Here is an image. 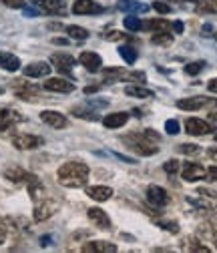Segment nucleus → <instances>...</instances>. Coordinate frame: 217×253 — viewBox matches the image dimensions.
<instances>
[{
    "label": "nucleus",
    "instance_id": "14",
    "mask_svg": "<svg viewBox=\"0 0 217 253\" xmlns=\"http://www.w3.org/2000/svg\"><path fill=\"white\" fill-rule=\"evenodd\" d=\"M50 71H52V67L48 65V62H30V65H26L24 69H22V73H24V77H28V79H41V77H48L50 75Z\"/></svg>",
    "mask_w": 217,
    "mask_h": 253
},
{
    "label": "nucleus",
    "instance_id": "16",
    "mask_svg": "<svg viewBox=\"0 0 217 253\" xmlns=\"http://www.w3.org/2000/svg\"><path fill=\"white\" fill-rule=\"evenodd\" d=\"M22 121V115L14 109H2L0 111V131H8L14 125Z\"/></svg>",
    "mask_w": 217,
    "mask_h": 253
},
{
    "label": "nucleus",
    "instance_id": "40",
    "mask_svg": "<svg viewBox=\"0 0 217 253\" xmlns=\"http://www.w3.org/2000/svg\"><path fill=\"white\" fill-rule=\"evenodd\" d=\"M183 155H197L199 153V147L197 145H191V143H185V145H179L177 147Z\"/></svg>",
    "mask_w": 217,
    "mask_h": 253
},
{
    "label": "nucleus",
    "instance_id": "21",
    "mask_svg": "<svg viewBox=\"0 0 217 253\" xmlns=\"http://www.w3.org/2000/svg\"><path fill=\"white\" fill-rule=\"evenodd\" d=\"M35 2L48 14H65L67 10L65 0H35Z\"/></svg>",
    "mask_w": 217,
    "mask_h": 253
},
{
    "label": "nucleus",
    "instance_id": "5",
    "mask_svg": "<svg viewBox=\"0 0 217 253\" xmlns=\"http://www.w3.org/2000/svg\"><path fill=\"white\" fill-rule=\"evenodd\" d=\"M50 62H52V67L58 73H63V75H67V77L73 79V67H75V62H77L75 56H71L67 52H56V54L50 56Z\"/></svg>",
    "mask_w": 217,
    "mask_h": 253
},
{
    "label": "nucleus",
    "instance_id": "8",
    "mask_svg": "<svg viewBox=\"0 0 217 253\" xmlns=\"http://www.w3.org/2000/svg\"><path fill=\"white\" fill-rule=\"evenodd\" d=\"M169 193L165 191L163 187H159V185H149L147 187V201L153 205V207H157V209H161V207H165L167 203H169Z\"/></svg>",
    "mask_w": 217,
    "mask_h": 253
},
{
    "label": "nucleus",
    "instance_id": "37",
    "mask_svg": "<svg viewBox=\"0 0 217 253\" xmlns=\"http://www.w3.org/2000/svg\"><path fill=\"white\" fill-rule=\"evenodd\" d=\"M151 8H153L155 12H159V14H169V12H171V6H169L167 2H163V0H155V2L151 4Z\"/></svg>",
    "mask_w": 217,
    "mask_h": 253
},
{
    "label": "nucleus",
    "instance_id": "48",
    "mask_svg": "<svg viewBox=\"0 0 217 253\" xmlns=\"http://www.w3.org/2000/svg\"><path fill=\"white\" fill-rule=\"evenodd\" d=\"M207 157H209L213 163H217V147H209L207 149Z\"/></svg>",
    "mask_w": 217,
    "mask_h": 253
},
{
    "label": "nucleus",
    "instance_id": "33",
    "mask_svg": "<svg viewBox=\"0 0 217 253\" xmlns=\"http://www.w3.org/2000/svg\"><path fill=\"white\" fill-rule=\"evenodd\" d=\"M203 69H205V60H195V62H189V65L185 67V75H189V77H197Z\"/></svg>",
    "mask_w": 217,
    "mask_h": 253
},
{
    "label": "nucleus",
    "instance_id": "39",
    "mask_svg": "<svg viewBox=\"0 0 217 253\" xmlns=\"http://www.w3.org/2000/svg\"><path fill=\"white\" fill-rule=\"evenodd\" d=\"M0 6H6V8H24L26 2H24V0H0Z\"/></svg>",
    "mask_w": 217,
    "mask_h": 253
},
{
    "label": "nucleus",
    "instance_id": "35",
    "mask_svg": "<svg viewBox=\"0 0 217 253\" xmlns=\"http://www.w3.org/2000/svg\"><path fill=\"white\" fill-rule=\"evenodd\" d=\"M119 8L121 10H147V6H143V4H137V2H133V0H121V4H119Z\"/></svg>",
    "mask_w": 217,
    "mask_h": 253
},
{
    "label": "nucleus",
    "instance_id": "53",
    "mask_svg": "<svg viewBox=\"0 0 217 253\" xmlns=\"http://www.w3.org/2000/svg\"><path fill=\"white\" fill-rule=\"evenodd\" d=\"M48 241H50V237H41V245H43V247H46Z\"/></svg>",
    "mask_w": 217,
    "mask_h": 253
},
{
    "label": "nucleus",
    "instance_id": "26",
    "mask_svg": "<svg viewBox=\"0 0 217 253\" xmlns=\"http://www.w3.org/2000/svg\"><path fill=\"white\" fill-rule=\"evenodd\" d=\"M125 94L127 97H135V99H153L155 92L145 88V86H139V84H131L125 88Z\"/></svg>",
    "mask_w": 217,
    "mask_h": 253
},
{
    "label": "nucleus",
    "instance_id": "3",
    "mask_svg": "<svg viewBox=\"0 0 217 253\" xmlns=\"http://www.w3.org/2000/svg\"><path fill=\"white\" fill-rule=\"evenodd\" d=\"M185 131H187V135H193V137H203V135H211L215 129H213L211 123H207L203 119L189 117L185 121Z\"/></svg>",
    "mask_w": 217,
    "mask_h": 253
},
{
    "label": "nucleus",
    "instance_id": "46",
    "mask_svg": "<svg viewBox=\"0 0 217 253\" xmlns=\"http://www.w3.org/2000/svg\"><path fill=\"white\" fill-rule=\"evenodd\" d=\"M171 28H173L175 35H181L183 33V22L181 20H175V22H171Z\"/></svg>",
    "mask_w": 217,
    "mask_h": 253
},
{
    "label": "nucleus",
    "instance_id": "19",
    "mask_svg": "<svg viewBox=\"0 0 217 253\" xmlns=\"http://www.w3.org/2000/svg\"><path fill=\"white\" fill-rule=\"evenodd\" d=\"M85 253H117V245L109 243V241H88L83 245Z\"/></svg>",
    "mask_w": 217,
    "mask_h": 253
},
{
    "label": "nucleus",
    "instance_id": "47",
    "mask_svg": "<svg viewBox=\"0 0 217 253\" xmlns=\"http://www.w3.org/2000/svg\"><path fill=\"white\" fill-rule=\"evenodd\" d=\"M6 241V227H4V221L0 219V245Z\"/></svg>",
    "mask_w": 217,
    "mask_h": 253
},
{
    "label": "nucleus",
    "instance_id": "55",
    "mask_svg": "<svg viewBox=\"0 0 217 253\" xmlns=\"http://www.w3.org/2000/svg\"><path fill=\"white\" fill-rule=\"evenodd\" d=\"M215 39H217V33H215Z\"/></svg>",
    "mask_w": 217,
    "mask_h": 253
},
{
    "label": "nucleus",
    "instance_id": "22",
    "mask_svg": "<svg viewBox=\"0 0 217 253\" xmlns=\"http://www.w3.org/2000/svg\"><path fill=\"white\" fill-rule=\"evenodd\" d=\"M0 69H4L8 73H14L20 69V58L12 52H6V50H0Z\"/></svg>",
    "mask_w": 217,
    "mask_h": 253
},
{
    "label": "nucleus",
    "instance_id": "36",
    "mask_svg": "<svg viewBox=\"0 0 217 253\" xmlns=\"http://www.w3.org/2000/svg\"><path fill=\"white\" fill-rule=\"evenodd\" d=\"M73 113H75L77 117H81V119H87V121H97V119H99L95 111H85V109H81V107L73 109Z\"/></svg>",
    "mask_w": 217,
    "mask_h": 253
},
{
    "label": "nucleus",
    "instance_id": "43",
    "mask_svg": "<svg viewBox=\"0 0 217 253\" xmlns=\"http://www.w3.org/2000/svg\"><path fill=\"white\" fill-rule=\"evenodd\" d=\"M205 179H207V181H213V183H217V165H213V167L205 169Z\"/></svg>",
    "mask_w": 217,
    "mask_h": 253
},
{
    "label": "nucleus",
    "instance_id": "6",
    "mask_svg": "<svg viewBox=\"0 0 217 253\" xmlns=\"http://www.w3.org/2000/svg\"><path fill=\"white\" fill-rule=\"evenodd\" d=\"M41 145H43V139L37 137V135L20 133V135L12 137V147L18 149V151H33V149H39Z\"/></svg>",
    "mask_w": 217,
    "mask_h": 253
},
{
    "label": "nucleus",
    "instance_id": "11",
    "mask_svg": "<svg viewBox=\"0 0 217 253\" xmlns=\"http://www.w3.org/2000/svg\"><path fill=\"white\" fill-rule=\"evenodd\" d=\"M181 177H183V181H187V183L201 181V179H205V167L199 165V163H185L183 171H181Z\"/></svg>",
    "mask_w": 217,
    "mask_h": 253
},
{
    "label": "nucleus",
    "instance_id": "10",
    "mask_svg": "<svg viewBox=\"0 0 217 253\" xmlns=\"http://www.w3.org/2000/svg\"><path fill=\"white\" fill-rule=\"evenodd\" d=\"M79 62H81V65H83L88 73H99L101 67H103V58H101L97 52H92V50H85V52H81Z\"/></svg>",
    "mask_w": 217,
    "mask_h": 253
},
{
    "label": "nucleus",
    "instance_id": "28",
    "mask_svg": "<svg viewBox=\"0 0 217 253\" xmlns=\"http://www.w3.org/2000/svg\"><path fill=\"white\" fill-rule=\"evenodd\" d=\"M183 249L185 251H199V253H207V251H211L207 245H203L197 237H187L183 241Z\"/></svg>",
    "mask_w": 217,
    "mask_h": 253
},
{
    "label": "nucleus",
    "instance_id": "13",
    "mask_svg": "<svg viewBox=\"0 0 217 253\" xmlns=\"http://www.w3.org/2000/svg\"><path fill=\"white\" fill-rule=\"evenodd\" d=\"M41 121L48 126H52V129H65V126L69 125L67 117L63 113H58V111H43L41 113Z\"/></svg>",
    "mask_w": 217,
    "mask_h": 253
},
{
    "label": "nucleus",
    "instance_id": "31",
    "mask_svg": "<svg viewBox=\"0 0 217 253\" xmlns=\"http://www.w3.org/2000/svg\"><path fill=\"white\" fill-rule=\"evenodd\" d=\"M123 24H125V28H127V30H131V33H139V30L143 28L141 18H139V16H135V14H129L125 20H123Z\"/></svg>",
    "mask_w": 217,
    "mask_h": 253
},
{
    "label": "nucleus",
    "instance_id": "51",
    "mask_svg": "<svg viewBox=\"0 0 217 253\" xmlns=\"http://www.w3.org/2000/svg\"><path fill=\"white\" fill-rule=\"evenodd\" d=\"M52 42H54V44H67L69 41H67V39H52Z\"/></svg>",
    "mask_w": 217,
    "mask_h": 253
},
{
    "label": "nucleus",
    "instance_id": "25",
    "mask_svg": "<svg viewBox=\"0 0 217 253\" xmlns=\"http://www.w3.org/2000/svg\"><path fill=\"white\" fill-rule=\"evenodd\" d=\"M141 30H151V33H161V30H169L171 33V22L165 20V18H151V20H145L143 22V28Z\"/></svg>",
    "mask_w": 217,
    "mask_h": 253
},
{
    "label": "nucleus",
    "instance_id": "20",
    "mask_svg": "<svg viewBox=\"0 0 217 253\" xmlns=\"http://www.w3.org/2000/svg\"><path fill=\"white\" fill-rule=\"evenodd\" d=\"M199 237L203 241H211L217 245V219H211V221H205V223L199 225Z\"/></svg>",
    "mask_w": 217,
    "mask_h": 253
},
{
    "label": "nucleus",
    "instance_id": "44",
    "mask_svg": "<svg viewBox=\"0 0 217 253\" xmlns=\"http://www.w3.org/2000/svg\"><path fill=\"white\" fill-rule=\"evenodd\" d=\"M125 77H127V75H125ZM127 79H129V81H139V83H145V81H147L145 73H137V71H135V73H131Z\"/></svg>",
    "mask_w": 217,
    "mask_h": 253
},
{
    "label": "nucleus",
    "instance_id": "18",
    "mask_svg": "<svg viewBox=\"0 0 217 253\" xmlns=\"http://www.w3.org/2000/svg\"><path fill=\"white\" fill-rule=\"evenodd\" d=\"M87 195L92 199V201H109L113 197V189L107 187V185H92V187H87Z\"/></svg>",
    "mask_w": 217,
    "mask_h": 253
},
{
    "label": "nucleus",
    "instance_id": "29",
    "mask_svg": "<svg viewBox=\"0 0 217 253\" xmlns=\"http://www.w3.org/2000/svg\"><path fill=\"white\" fill-rule=\"evenodd\" d=\"M65 30H67V35H69L71 39H75V41H85V39H88V30L83 28V26L71 24V26H67Z\"/></svg>",
    "mask_w": 217,
    "mask_h": 253
},
{
    "label": "nucleus",
    "instance_id": "23",
    "mask_svg": "<svg viewBox=\"0 0 217 253\" xmlns=\"http://www.w3.org/2000/svg\"><path fill=\"white\" fill-rule=\"evenodd\" d=\"M4 177H6L8 181H12V183H22V185H26L35 175L28 173V171H24V169H20V167H8V169L4 171Z\"/></svg>",
    "mask_w": 217,
    "mask_h": 253
},
{
    "label": "nucleus",
    "instance_id": "32",
    "mask_svg": "<svg viewBox=\"0 0 217 253\" xmlns=\"http://www.w3.org/2000/svg\"><path fill=\"white\" fill-rule=\"evenodd\" d=\"M151 41H153V44H171L173 37H171L169 30H161V33H153Z\"/></svg>",
    "mask_w": 217,
    "mask_h": 253
},
{
    "label": "nucleus",
    "instance_id": "56",
    "mask_svg": "<svg viewBox=\"0 0 217 253\" xmlns=\"http://www.w3.org/2000/svg\"><path fill=\"white\" fill-rule=\"evenodd\" d=\"M215 141H217V135H215Z\"/></svg>",
    "mask_w": 217,
    "mask_h": 253
},
{
    "label": "nucleus",
    "instance_id": "54",
    "mask_svg": "<svg viewBox=\"0 0 217 253\" xmlns=\"http://www.w3.org/2000/svg\"><path fill=\"white\" fill-rule=\"evenodd\" d=\"M2 92H4V88H2V86H0V94H2Z\"/></svg>",
    "mask_w": 217,
    "mask_h": 253
},
{
    "label": "nucleus",
    "instance_id": "4",
    "mask_svg": "<svg viewBox=\"0 0 217 253\" xmlns=\"http://www.w3.org/2000/svg\"><path fill=\"white\" fill-rule=\"evenodd\" d=\"M205 107H217V99H209V97H191V99H179L177 101V109L181 111H199Z\"/></svg>",
    "mask_w": 217,
    "mask_h": 253
},
{
    "label": "nucleus",
    "instance_id": "2",
    "mask_svg": "<svg viewBox=\"0 0 217 253\" xmlns=\"http://www.w3.org/2000/svg\"><path fill=\"white\" fill-rule=\"evenodd\" d=\"M123 143L127 145V149H131L133 153H137L141 157H151V155H157L159 153V147L155 145V141H151L145 135V131L125 135V137H123Z\"/></svg>",
    "mask_w": 217,
    "mask_h": 253
},
{
    "label": "nucleus",
    "instance_id": "41",
    "mask_svg": "<svg viewBox=\"0 0 217 253\" xmlns=\"http://www.w3.org/2000/svg\"><path fill=\"white\" fill-rule=\"evenodd\" d=\"M163 169H165V173H167V175H175V173L179 171V161H175V159H169V161H165Z\"/></svg>",
    "mask_w": 217,
    "mask_h": 253
},
{
    "label": "nucleus",
    "instance_id": "27",
    "mask_svg": "<svg viewBox=\"0 0 217 253\" xmlns=\"http://www.w3.org/2000/svg\"><path fill=\"white\" fill-rule=\"evenodd\" d=\"M103 77H105V83L113 84V83H117V81H121V79H125V71L119 69V67H107V69L103 71Z\"/></svg>",
    "mask_w": 217,
    "mask_h": 253
},
{
    "label": "nucleus",
    "instance_id": "17",
    "mask_svg": "<svg viewBox=\"0 0 217 253\" xmlns=\"http://www.w3.org/2000/svg\"><path fill=\"white\" fill-rule=\"evenodd\" d=\"M44 88L50 90V92H63V94H67V92L75 90V83H71L67 79H60V77L58 79H46Z\"/></svg>",
    "mask_w": 217,
    "mask_h": 253
},
{
    "label": "nucleus",
    "instance_id": "34",
    "mask_svg": "<svg viewBox=\"0 0 217 253\" xmlns=\"http://www.w3.org/2000/svg\"><path fill=\"white\" fill-rule=\"evenodd\" d=\"M197 12H201V14H217V0H205L203 4L197 6Z\"/></svg>",
    "mask_w": 217,
    "mask_h": 253
},
{
    "label": "nucleus",
    "instance_id": "52",
    "mask_svg": "<svg viewBox=\"0 0 217 253\" xmlns=\"http://www.w3.org/2000/svg\"><path fill=\"white\" fill-rule=\"evenodd\" d=\"M167 2H199V0H167Z\"/></svg>",
    "mask_w": 217,
    "mask_h": 253
},
{
    "label": "nucleus",
    "instance_id": "49",
    "mask_svg": "<svg viewBox=\"0 0 217 253\" xmlns=\"http://www.w3.org/2000/svg\"><path fill=\"white\" fill-rule=\"evenodd\" d=\"M207 90H209V92H217V79H211V81L207 83Z\"/></svg>",
    "mask_w": 217,
    "mask_h": 253
},
{
    "label": "nucleus",
    "instance_id": "42",
    "mask_svg": "<svg viewBox=\"0 0 217 253\" xmlns=\"http://www.w3.org/2000/svg\"><path fill=\"white\" fill-rule=\"evenodd\" d=\"M165 131H167L169 135H177V133H181V131H179V123H177L175 119H169V121L165 123Z\"/></svg>",
    "mask_w": 217,
    "mask_h": 253
},
{
    "label": "nucleus",
    "instance_id": "30",
    "mask_svg": "<svg viewBox=\"0 0 217 253\" xmlns=\"http://www.w3.org/2000/svg\"><path fill=\"white\" fill-rule=\"evenodd\" d=\"M119 54H121V58L127 62V65H135V60H137V50L133 48V46H129V44H123L121 48H119Z\"/></svg>",
    "mask_w": 217,
    "mask_h": 253
},
{
    "label": "nucleus",
    "instance_id": "38",
    "mask_svg": "<svg viewBox=\"0 0 217 253\" xmlns=\"http://www.w3.org/2000/svg\"><path fill=\"white\" fill-rule=\"evenodd\" d=\"M157 225L169 233H179V223L177 221H157Z\"/></svg>",
    "mask_w": 217,
    "mask_h": 253
},
{
    "label": "nucleus",
    "instance_id": "45",
    "mask_svg": "<svg viewBox=\"0 0 217 253\" xmlns=\"http://www.w3.org/2000/svg\"><path fill=\"white\" fill-rule=\"evenodd\" d=\"M107 41H121L123 39V33H117V30H113V33H109V35H103Z\"/></svg>",
    "mask_w": 217,
    "mask_h": 253
},
{
    "label": "nucleus",
    "instance_id": "15",
    "mask_svg": "<svg viewBox=\"0 0 217 253\" xmlns=\"http://www.w3.org/2000/svg\"><path fill=\"white\" fill-rule=\"evenodd\" d=\"M73 12L75 14H101L105 12V8L99 2H95V0H75Z\"/></svg>",
    "mask_w": 217,
    "mask_h": 253
},
{
    "label": "nucleus",
    "instance_id": "50",
    "mask_svg": "<svg viewBox=\"0 0 217 253\" xmlns=\"http://www.w3.org/2000/svg\"><path fill=\"white\" fill-rule=\"evenodd\" d=\"M101 86L99 84H92V86H85V94H92V92H97Z\"/></svg>",
    "mask_w": 217,
    "mask_h": 253
},
{
    "label": "nucleus",
    "instance_id": "24",
    "mask_svg": "<svg viewBox=\"0 0 217 253\" xmlns=\"http://www.w3.org/2000/svg\"><path fill=\"white\" fill-rule=\"evenodd\" d=\"M127 121H129V113H111L103 119V125L107 129H119V126H123Z\"/></svg>",
    "mask_w": 217,
    "mask_h": 253
},
{
    "label": "nucleus",
    "instance_id": "1",
    "mask_svg": "<svg viewBox=\"0 0 217 253\" xmlns=\"http://www.w3.org/2000/svg\"><path fill=\"white\" fill-rule=\"evenodd\" d=\"M56 179L63 187L69 189H79L85 187L88 181V165L81 161H69L65 165H60L56 171Z\"/></svg>",
    "mask_w": 217,
    "mask_h": 253
},
{
    "label": "nucleus",
    "instance_id": "12",
    "mask_svg": "<svg viewBox=\"0 0 217 253\" xmlns=\"http://www.w3.org/2000/svg\"><path fill=\"white\" fill-rule=\"evenodd\" d=\"M16 84V97L18 99H22V101H28V103H35V101H39L41 97H39V86H35V84H26V83H22V81H14Z\"/></svg>",
    "mask_w": 217,
    "mask_h": 253
},
{
    "label": "nucleus",
    "instance_id": "7",
    "mask_svg": "<svg viewBox=\"0 0 217 253\" xmlns=\"http://www.w3.org/2000/svg\"><path fill=\"white\" fill-rule=\"evenodd\" d=\"M35 221H46L50 215H54V211L58 209V201H52L48 195L44 199H41L39 203H35Z\"/></svg>",
    "mask_w": 217,
    "mask_h": 253
},
{
    "label": "nucleus",
    "instance_id": "9",
    "mask_svg": "<svg viewBox=\"0 0 217 253\" xmlns=\"http://www.w3.org/2000/svg\"><path fill=\"white\" fill-rule=\"evenodd\" d=\"M87 217L90 219V223L95 225V227H99V229H103V231L111 229V219H109L107 211H103L101 207H90V209L87 211Z\"/></svg>",
    "mask_w": 217,
    "mask_h": 253
}]
</instances>
